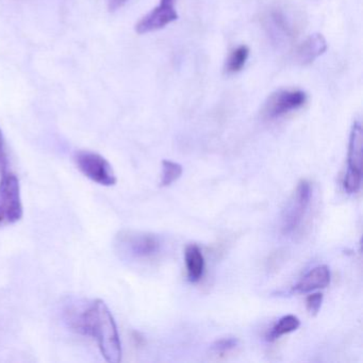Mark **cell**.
Listing matches in <instances>:
<instances>
[{
    "label": "cell",
    "instance_id": "9c48e42d",
    "mask_svg": "<svg viewBox=\"0 0 363 363\" xmlns=\"http://www.w3.org/2000/svg\"><path fill=\"white\" fill-rule=\"evenodd\" d=\"M327 50V42L322 35H309L295 50V60L303 65H310Z\"/></svg>",
    "mask_w": 363,
    "mask_h": 363
},
{
    "label": "cell",
    "instance_id": "277c9868",
    "mask_svg": "<svg viewBox=\"0 0 363 363\" xmlns=\"http://www.w3.org/2000/svg\"><path fill=\"white\" fill-rule=\"evenodd\" d=\"M311 195L309 182L301 180L282 212L281 231L284 235H290L298 228L307 213Z\"/></svg>",
    "mask_w": 363,
    "mask_h": 363
},
{
    "label": "cell",
    "instance_id": "ffe728a7",
    "mask_svg": "<svg viewBox=\"0 0 363 363\" xmlns=\"http://www.w3.org/2000/svg\"><path fill=\"white\" fill-rule=\"evenodd\" d=\"M128 0H107L108 9L110 12L116 11L122 8Z\"/></svg>",
    "mask_w": 363,
    "mask_h": 363
},
{
    "label": "cell",
    "instance_id": "5b68a950",
    "mask_svg": "<svg viewBox=\"0 0 363 363\" xmlns=\"http://www.w3.org/2000/svg\"><path fill=\"white\" fill-rule=\"evenodd\" d=\"M78 169L89 179L101 186H111L116 184V176L111 164L96 152L80 150L76 152Z\"/></svg>",
    "mask_w": 363,
    "mask_h": 363
},
{
    "label": "cell",
    "instance_id": "ac0fdd59",
    "mask_svg": "<svg viewBox=\"0 0 363 363\" xmlns=\"http://www.w3.org/2000/svg\"><path fill=\"white\" fill-rule=\"evenodd\" d=\"M323 298H324V296L320 292L312 293L307 297L306 305H307L308 312L311 315H316L318 313L320 307H322Z\"/></svg>",
    "mask_w": 363,
    "mask_h": 363
},
{
    "label": "cell",
    "instance_id": "8fae6325",
    "mask_svg": "<svg viewBox=\"0 0 363 363\" xmlns=\"http://www.w3.org/2000/svg\"><path fill=\"white\" fill-rule=\"evenodd\" d=\"M362 126L356 121L350 130L348 142L347 171L362 174Z\"/></svg>",
    "mask_w": 363,
    "mask_h": 363
},
{
    "label": "cell",
    "instance_id": "4fadbf2b",
    "mask_svg": "<svg viewBox=\"0 0 363 363\" xmlns=\"http://www.w3.org/2000/svg\"><path fill=\"white\" fill-rule=\"evenodd\" d=\"M301 326V320L297 316L288 314V315L282 316L273 327L271 330L267 333V340L269 342L276 341V340L281 337L282 335H288L293 333Z\"/></svg>",
    "mask_w": 363,
    "mask_h": 363
},
{
    "label": "cell",
    "instance_id": "30bf717a",
    "mask_svg": "<svg viewBox=\"0 0 363 363\" xmlns=\"http://www.w3.org/2000/svg\"><path fill=\"white\" fill-rule=\"evenodd\" d=\"M330 284V271L326 265H318L310 269L296 284L293 291L296 293H310L326 288Z\"/></svg>",
    "mask_w": 363,
    "mask_h": 363
},
{
    "label": "cell",
    "instance_id": "ba28073f",
    "mask_svg": "<svg viewBox=\"0 0 363 363\" xmlns=\"http://www.w3.org/2000/svg\"><path fill=\"white\" fill-rule=\"evenodd\" d=\"M265 27L273 42L278 44L291 41L296 35L297 27L288 13L281 9L273 10L265 18Z\"/></svg>",
    "mask_w": 363,
    "mask_h": 363
},
{
    "label": "cell",
    "instance_id": "52a82bcc",
    "mask_svg": "<svg viewBox=\"0 0 363 363\" xmlns=\"http://www.w3.org/2000/svg\"><path fill=\"white\" fill-rule=\"evenodd\" d=\"M176 0H160V5L146 14L135 25L138 35L155 33L169 26L178 20L177 11L175 10Z\"/></svg>",
    "mask_w": 363,
    "mask_h": 363
},
{
    "label": "cell",
    "instance_id": "d6986e66",
    "mask_svg": "<svg viewBox=\"0 0 363 363\" xmlns=\"http://www.w3.org/2000/svg\"><path fill=\"white\" fill-rule=\"evenodd\" d=\"M8 167H9V156H8L7 145H6L3 131L0 129V175L8 172Z\"/></svg>",
    "mask_w": 363,
    "mask_h": 363
},
{
    "label": "cell",
    "instance_id": "2e32d148",
    "mask_svg": "<svg viewBox=\"0 0 363 363\" xmlns=\"http://www.w3.org/2000/svg\"><path fill=\"white\" fill-rule=\"evenodd\" d=\"M361 182H362V174L346 171L343 179L344 189L350 194H356L360 190Z\"/></svg>",
    "mask_w": 363,
    "mask_h": 363
},
{
    "label": "cell",
    "instance_id": "5bb4252c",
    "mask_svg": "<svg viewBox=\"0 0 363 363\" xmlns=\"http://www.w3.org/2000/svg\"><path fill=\"white\" fill-rule=\"evenodd\" d=\"M248 57H250V48L247 46L241 45L235 48L227 58L225 72L229 75L239 73L245 67Z\"/></svg>",
    "mask_w": 363,
    "mask_h": 363
},
{
    "label": "cell",
    "instance_id": "8992f818",
    "mask_svg": "<svg viewBox=\"0 0 363 363\" xmlns=\"http://www.w3.org/2000/svg\"><path fill=\"white\" fill-rule=\"evenodd\" d=\"M308 96L303 91L278 90L269 95L262 108L263 118L276 120L291 112L297 111L307 103Z\"/></svg>",
    "mask_w": 363,
    "mask_h": 363
},
{
    "label": "cell",
    "instance_id": "3957f363",
    "mask_svg": "<svg viewBox=\"0 0 363 363\" xmlns=\"http://www.w3.org/2000/svg\"><path fill=\"white\" fill-rule=\"evenodd\" d=\"M23 218V203L18 178L5 172L0 178V226L16 224Z\"/></svg>",
    "mask_w": 363,
    "mask_h": 363
},
{
    "label": "cell",
    "instance_id": "7c38bea8",
    "mask_svg": "<svg viewBox=\"0 0 363 363\" xmlns=\"http://www.w3.org/2000/svg\"><path fill=\"white\" fill-rule=\"evenodd\" d=\"M186 272L190 281L196 282L203 277L205 269V258L201 248L196 244H190L186 246L184 252Z\"/></svg>",
    "mask_w": 363,
    "mask_h": 363
},
{
    "label": "cell",
    "instance_id": "e0dca14e",
    "mask_svg": "<svg viewBox=\"0 0 363 363\" xmlns=\"http://www.w3.org/2000/svg\"><path fill=\"white\" fill-rule=\"evenodd\" d=\"M239 340L237 337H223L212 344L211 350L216 354H225L237 347Z\"/></svg>",
    "mask_w": 363,
    "mask_h": 363
},
{
    "label": "cell",
    "instance_id": "7a4b0ae2",
    "mask_svg": "<svg viewBox=\"0 0 363 363\" xmlns=\"http://www.w3.org/2000/svg\"><path fill=\"white\" fill-rule=\"evenodd\" d=\"M116 250L121 258L129 261H145L157 256L161 240L154 233L123 230L116 238Z\"/></svg>",
    "mask_w": 363,
    "mask_h": 363
},
{
    "label": "cell",
    "instance_id": "6da1fadb",
    "mask_svg": "<svg viewBox=\"0 0 363 363\" xmlns=\"http://www.w3.org/2000/svg\"><path fill=\"white\" fill-rule=\"evenodd\" d=\"M69 322L82 335L96 340L106 361L118 363L122 360V344L116 320L108 306L101 299L93 301L84 308L69 309Z\"/></svg>",
    "mask_w": 363,
    "mask_h": 363
},
{
    "label": "cell",
    "instance_id": "9a60e30c",
    "mask_svg": "<svg viewBox=\"0 0 363 363\" xmlns=\"http://www.w3.org/2000/svg\"><path fill=\"white\" fill-rule=\"evenodd\" d=\"M184 173L182 165L171 160L162 161V174H161V186H169L177 182Z\"/></svg>",
    "mask_w": 363,
    "mask_h": 363
}]
</instances>
